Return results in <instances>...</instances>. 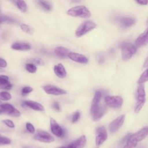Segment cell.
Returning <instances> with one entry per match:
<instances>
[{"instance_id":"cell-1","label":"cell","mask_w":148,"mask_h":148,"mask_svg":"<svg viewBox=\"0 0 148 148\" xmlns=\"http://www.w3.org/2000/svg\"><path fill=\"white\" fill-rule=\"evenodd\" d=\"M148 135V127H145L128 138L123 148H134L138 143L144 139Z\"/></svg>"},{"instance_id":"cell-2","label":"cell","mask_w":148,"mask_h":148,"mask_svg":"<svg viewBox=\"0 0 148 148\" xmlns=\"http://www.w3.org/2000/svg\"><path fill=\"white\" fill-rule=\"evenodd\" d=\"M66 14L70 16L87 18L91 17V12L88 9L83 5L72 7L66 11Z\"/></svg>"},{"instance_id":"cell-3","label":"cell","mask_w":148,"mask_h":148,"mask_svg":"<svg viewBox=\"0 0 148 148\" xmlns=\"http://www.w3.org/2000/svg\"><path fill=\"white\" fill-rule=\"evenodd\" d=\"M137 47L132 43H123L121 46V55L122 59L127 61L130 59L136 52Z\"/></svg>"},{"instance_id":"cell-4","label":"cell","mask_w":148,"mask_h":148,"mask_svg":"<svg viewBox=\"0 0 148 148\" xmlns=\"http://www.w3.org/2000/svg\"><path fill=\"white\" fill-rule=\"evenodd\" d=\"M97 24L91 20H86L83 21L77 28L75 35L77 37H81L88 32L95 28Z\"/></svg>"},{"instance_id":"cell-5","label":"cell","mask_w":148,"mask_h":148,"mask_svg":"<svg viewBox=\"0 0 148 148\" xmlns=\"http://www.w3.org/2000/svg\"><path fill=\"white\" fill-rule=\"evenodd\" d=\"M105 102L107 106L113 109H119L123 103V99L120 96H106L105 97Z\"/></svg>"},{"instance_id":"cell-6","label":"cell","mask_w":148,"mask_h":148,"mask_svg":"<svg viewBox=\"0 0 148 148\" xmlns=\"http://www.w3.org/2000/svg\"><path fill=\"white\" fill-rule=\"evenodd\" d=\"M34 139L44 143H51L54 140V137L51 134L41 130H38L36 132L34 135Z\"/></svg>"},{"instance_id":"cell-7","label":"cell","mask_w":148,"mask_h":148,"mask_svg":"<svg viewBox=\"0 0 148 148\" xmlns=\"http://www.w3.org/2000/svg\"><path fill=\"white\" fill-rule=\"evenodd\" d=\"M0 109L1 110L2 113H6L13 117H19L21 115L19 110L10 103H2L0 106Z\"/></svg>"},{"instance_id":"cell-8","label":"cell","mask_w":148,"mask_h":148,"mask_svg":"<svg viewBox=\"0 0 148 148\" xmlns=\"http://www.w3.org/2000/svg\"><path fill=\"white\" fill-rule=\"evenodd\" d=\"M97 136L95 138V143L97 146L102 145L108 138L106 129L104 126H100L96 129Z\"/></svg>"},{"instance_id":"cell-9","label":"cell","mask_w":148,"mask_h":148,"mask_svg":"<svg viewBox=\"0 0 148 148\" xmlns=\"http://www.w3.org/2000/svg\"><path fill=\"white\" fill-rule=\"evenodd\" d=\"M125 120V115L121 114L112 121L109 125V130L111 133L116 132L123 124Z\"/></svg>"},{"instance_id":"cell-10","label":"cell","mask_w":148,"mask_h":148,"mask_svg":"<svg viewBox=\"0 0 148 148\" xmlns=\"http://www.w3.org/2000/svg\"><path fill=\"white\" fill-rule=\"evenodd\" d=\"M50 124L51 132L55 136L57 137H62L64 135L65 132L63 128L52 117H51L50 119Z\"/></svg>"},{"instance_id":"cell-11","label":"cell","mask_w":148,"mask_h":148,"mask_svg":"<svg viewBox=\"0 0 148 148\" xmlns=\"http://www.w3.org/2000/svg\"><path fill=\"white\" fill-rule=\"evenodd\" d=\"M43 90L47 94L51 95H61L67 94L65 90L53 85H46L43 87Z\"/></svg>"},{"instance_id":"cell-12","label":"cell","mask_w":148,"mask_h":148,"mask_svg":"<svg viewBox=\"0 0 148 148\" xmlns=\"http://www.w3.org/2000/svg\"><path fill=\"white\" fill-rule=\"evenodd\" d=\"M68 57L73 61L80 64H87L88 61V59L84 55L77 53L70 52L68 55Z\"/></svg>"},{"instance_id":"cell-13","label":"cell","mask_w":148,"mask_h":148,"mask_svg":"<svg viewBox=\"0 0 148 148\" xmlns=\"http://www.w3.org/2000/svg\"><path fill=\"white\" fill-rule=\"evenodd\" d=\"M148 43V27L135 40V46L141 47Z\"/></svg>"},{"instance_id":"cell-14","label":"cell","mask_w":148,"mask_h":148,"mask_svg":"<svg viewBox=\"0 0 148 148\" xmlns=\"http://www.w3.org/2000/svg\"><path fill=\"white\" fill-rule=\"evenodd\" d=\"M101 98H102L101 92L100 91H97L95 92L93 99L92 101L91 109H90L91 114H92L98 108H99L100 106L99 102L101 101Z\"/></svg>"},{"instance_id":"cell-15","label":"cell","mask_w":148,"mask_h":148,"mask_svg":"<svg viewBox=\"0 0 148 148\" xmlns=\"http://www.w3.org/2000/svg\"><path fill=\"white\" fill-rule=\"evenodd\" d=\"M119 23L120 25L123 28H127L133 25L135 20L134 18L130 17H121L119 19Z\"/></svg>"},{"instance_id":"cell-16","label":"cell","mask_w":148,"mask_h":148,"mask_svg":"<svg viewBox=\"0 0 148 148\" xmlns=\"http://www.w3.org/2000/svg\"><path fill=\"white\" fill-rule=\"evenodd\" d=\"M23 104L36 111L43 112L45 110V108L42 104L34 101H25L23 102Z\"/></svg>"},{"instance_id":"cell-17","label":"cell","mask_w":148,"mask_h":148,"mask_svg":"<svg viewBox=\"0 0 148 148\" xmlns=\"http://www.w3.org/2000/svg\"><path fill=\"white\" fill-rule=\"evenodd\" d=\"M54 72L56 75L61 79L65 78L66 76L65 68L61 63H59L54 66Z\"/></svg>"},{"instance_id":"cell-18","label":"cell","mask_w":148,"mask_h":148,"mask_svg":"<svg viewBox=\"0 0 148 148\" xmlns=\"http://www.w3.org/2000/svg\"><path fill=\"white\" fill-rule=\"evenodd\" d=\"M54 52L57 56L61 58H66L68 57V54L70 53L69 50L68 49L62 46L56 47L54 50Z\"/></svg>"},{"instance_id":"cell-19","label":"cell","mask_w":148,"mask_h":148,"mask_svg":"<svg viewBox=\"0 0 148 148\" xmlns=\"http://www.w3.org/2000/svg\"><path fill=\"white\" fill-rule=\"evenodd\" d=\"M106 107L104 106H99L98 108L91 114L92 116V119L95 121H97L99 120L103 116V114L106 112Z\"/></svg>"},{"instance_id":"cell-20","label":"cell","mask_w":148,"mask_h":148,"mask_svg":"<svg viewBox=\"0 0 148 148\" xmlns=\"http://www.w3.org/2000/svg\"><path fill=\"white\" fill-rule=\"evenodd\" d=\"M136 102H146V92L143 84H140L136 91Z\"/></svg>"},{"instance_id":"cell-21","label":"cell","mask_w":148,"mask_h":148,"mask_svg":"<svg viewBox=\"0 0 148 148\" xmlns=\"http://www.w3.org/2000/svg\"><path fill=\"white\" fill-rule=\"evenodd\" d=\"M12 84L9 82V77L6 75H0V89L10 90Z\"/></svg>"},{"instance_id":"cell-22","label":"cell","mask_w":148,"mask_h":148,"mask_svg":"<svg viewBox=\"0 0 148 148\" xmlns=\"http://www.w3.org/2000/svg\"><path fill=\"white\" fill-rule=\"evenodd\" d=\"M12 49L16 50L25 51L31 49V45L27 43L23 42H16L11 46Z\"/></svg>"},{"instance_id":"cell-23","label":"cell","mask_w":148,"mask_h":148,"mask_svg":"<svg viewBox=\"0 0 148 148\" xmlns=\"http://www.w3.org/2000/svg\"><path fill=\"white\" fill-rule=\"evenodd\" d=\"M87 139L85 135H82L76 140L72 142L75 148H83L86 144Z\"/></svg>"},{"instance_id":"cell-24","label":"cell","mask_w":148,"mask_h":148,"mask_svg":"<svg viewBox=\"0 0 148 148\" xmlns=\"http://www.w3.org/2000/svg\"><path fill=\"white\" fill-rule=\"evenodd\" d=\"M147 81H148V68L146 69L140 75V76L139 77L138 80V83L139 84H142L143 83Z\"/></svg>"},{"instance_id":"cell-25","label":"cell","mask_w":148,"mask_h":148,"mask_svg":"<svg viewBox=\"0 0 148 148\" xmlns=\"http://www.w3.org/2000/svg\"><path fill=\"white\" fill-rule=\"evenodd\" d=\"M16 2L17 6L18 7V8L20 9V11H21L23 13L26 12L27 10V5L25 1L18 0V1H16Z\"/></svg>"},{"instance_id":"cell-26","label":"cell","mask_w":148,"mask_h":148,"mask_svg":"<svg viewBox=\"0 0 148 148\" xmlns=\"http://www.w3.org/2000/svg\"><path fill=\"white\" fill-rule=\"evenodd\" d=\"M12 99V95L9 92L6 91L0 92V100L1 101H9Z\"/></svg>"},{"instance_id":"cell-27","label":"cell","mask_w":148,"mask_h":148,"mask_svg":"<svg viewBox=\"0 0 148 148\" xmlns=\"http://www.w3.org/2000/svg\"><path fill=\"white\" fill-rule=\"evenodd\" d=\"M25 69L29 73H35L37 71V67L36 66V65L34 64H27L25 65Z\"/></svg>"},{"instance_id":"cell-28","label":"cell","mask_w":148,"mask_h":148,"mask_svg":"<svg viewBox=\"0 0 148 148\" xmlns=\"http://www.w3.org/2000/svg\"><path fill=\"white\" fill-rule=\"evenodd\" d=\"M39 3L42 6V8L46 11H50L51 9V6L50 3L47 1H39Z\"/></svg>"},{"instance_id":"cell-29","label":"cell","mask_w":148,"mask_h":148,"mask_svg":"<svg viewBox=\"0 0 148 148\" xmlns=\"http://www.w3.org/2000/svg\"><path fill=\"white\" fill-rule=\"evenodd\" d=\"M20 28L23 30V31H24L25 33L31 34L32 32V28L30 26H29L28 25H27V24H21L20 25Z\"/></svg>"},{"instance_id":"cell-30","label":"cell","mask_w":148,"mask_h":148,"mask_svg":"<svg viewBox=\"0 0 148 148\" xmlns=\"http://www.w3.org/2000/svg\"><path fill=\"white\" fill-rule=\"evenodd\" d=\"M145 102H136L135 105V108H134V111L135 113H139L140 110L142 109V108H143V106H144Z\"/></svg>"},{"instance_id":"cell-31","label":"cell","mask_w":148,"mask_h":148,"mask_svg":"<svg viewBox=\"0 0 148 148\" xmlns=\"http://www.w3.org/2000/svg\"><path fill=\"white\" fill-rule=\"evenodd\" d=\"M11 143V140L4 136L0 135V145H8Z\"/></svg>"},{"instance_id":"cell-32","label":"cell","mask_w":148,"mask_h":148,"mask_svg":"<svg viewBox=\"0 0 148 148\" xmlns=\"http://www.w3.org/2000/svg\"><path fill=\"white\" fill-rule=\"evenodd\" d=\"M26 128L27 130V131L30 132L31 134H34L35 133V127H34V125L30 123H26Z\"/></svg>"},{"instance_id":"cell-33","label":"cell","mask_w":148,"mask_h":148,"mask_svg":"<svg viewBox=\"0 0 148 148\" xmlns=\"http://www.w3.org/2000/svg\"><path fill=\"white\" fill-rule=\"evenodd\" d=\"M32 91H33V88L29 86H25L21 90V93L23 95H26L27 94L31 92Z\"/></svg>"},{"instance_id":"cell-34","label":"cell","mask_w":148,"mask_h":148,"mask_svg":"<svg viewBox=\"0 0 148 148\" xmlns=\"http://www.w3.org/2000/svg\"><path fill=\"white\" fill-rule=\"evenodd\" d=\"M2 122H3L6 125H7V126H8V127H9V128H13L14 127V123H13L12 120H9V119L3 120H2Z\"/></svg>"},{"instance_id":"cell-35","label":"cell","mask_w":148,"mask_h":148,"mask_svg":"<svg viewBox=\"0 0 148 148\" xmlns=\"http://www.w3.org/2000/svg\"><path fill=\"white\" fill-rule=\"evenodd\" d=\"M14 21L13 20L11 19L10 18H9L8 17H5V16H2V17H0V24L2 23H12Z\"/></svg>"},{"instance_id":"cell-36","label":"cell","mask_w":148,"mask_h":148,"mask_svg":"<svg viewBox=\"0 0 148 148\" xmlns=\"http://www.w3.org/2000/svg\"><path fill=\"white\" fill-rule=\"evenodd\" d=\"M33 62L35 64H37L38 65H40V66H43L45 64V62L43 61V60L40 58H35L33 59Z\"/></svg>"},{"instance_id":"cell-37","label":"cell","mask_w":148,"mask_h":148,"mask_svg":"<svg viewBox=\"0 0 148 148\" xmlns=\"http://www.w3.org/2000/svg\"><path fill=\"white\" fill-rule=\"evenodd\" d=\"M80 113L79 112H76L73 116H72V123H76V121H78V120L80 118Z\"/></svg>"},{"instance_id":"cell-38","label":"cell","mask_w":148,"mask_h":148,"mask_svg":"<svg viewBox=\"0 0 148 148\" xmlns=\"http://www.w3.org/2000/svg\"><path fill=\"white\" fill-rule=\"evenodd\" d=\"M8 65V64L6 62V61L3 59V58H0V67L1 68H6Z\"/></svg>"},{"instance_id":"cell-39","label":"cell","mask_w":148,"mask_h":148,"mask_svg":"<svg viewBox=\"0 0 148 148\" xmlns=\"http://www.w3.org/2000/svg\"><path fill=\"white\" fill-rule=\"evenodd\" d=\"M131 135V134H128L127 135H125V136L122 139V140H121L120 144H123V143H126V142L127 141L128 138L130 137V136Z\"/></svg>"},{"instance_id":"cell-40","label":"cell","mask_w":148,"mask_h":148,"mask_svg":"<svg viewBox=\"0 0 148 148\" xmlns=\"http://www.w3.org/2000/svg\"><path fill=\"white\" fill-rule=\"evenodd\" d=\"M53 108L54 109L57 110V111H60V105L58 104V103L57 102H54L53 103Z\"/></svg>"},{"instance_id":"cell-41","label":"cell","mask_w":148,"mask_h":148,"mask_svg":"<svg viewBox=\"0 0 148 148\" xmlns=\"http://www.w3.org/2000/svg\"><path fill=\"white\" fill-rule=\"evenodd\" d=\"M136 2L141 5H146L148 4V1H136Z\"/></svg>"},{"instance_id":"cell-42","label":"cell","mask_w":148,"mask_h":148,"mask_svg":"<svg viewBox=\"0 0 148 148\" xmlns=\"http://www.w3.org/2000/svg\"><path fill=\"white\" fill-rule=\"evenodd\" d=\"M59 148H75V146L73 145V144L72 143H71L70 144L68 145L67 146H62V147H60Z\"/></svg>"},{"instance_id":"cell-43","label":"cell","mask_w":148,"mask_h":148,"mask_svg":"<svg viewBox=\"0 0 148 148\" xmlns=\"http://www.w3.org/2000/svg\"><path fill=\"white\" fill-rule=\"evenodd\" d=\"M143 67L144 68H146V67H148V57H147V58L146 59L144 64H143Z\"/></svg>"},{"instance_id":"cell-44","label":"cell","mask_w":148,"mask_h":148,"mask_svg":"<svg viewBox=\"0 0 148 148\" xmlns=\"http://www.w3.org/2000/svg\"><path fill=\"white\" fill-rule=\"evenodd\" d=\"M5 72V70H3L2 68L0 67V72Z\"/></svg>"},{"instance_id":"cell-45","label":"cell","mask_w":148,"mask_h":148,"mask_svg":"<svg viewBox=\"0 0 148 148\" xmlns=\"http://www.w3.org/2000/svg\"><path fill=\"white\" fill-rule=\"evenodd\" d=\"M2 103H2V102H1V100H0V106H1V105H2Z\"/></svg>"},{"instance_id":"cell-46","label":"cell","mask_w":148,"mask_h":148,"mask_svg":"<svg viewBox=\"0 0 148 148\" xmlns=\"http://www.w3.org/2000/svg\"><path fill=\"white\" fill-rule=\"evenodd\" d=\"M147 24H148V18H147Z\"/></svg>"},{"instance_id":"cell-47","label":"cell","mask_w":148,"mask_h":148,"mask_svg":"<svg viewBox=\"0 0 148 148\" xmlns=\"http://www.w3.org/2000/svg\"><path fill=\"white\" fill-rule=\"evenodd\" d=\"M24 148H27V147H24Z\"/></svg>"}]
</instances>
